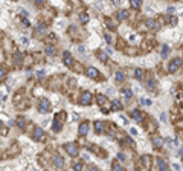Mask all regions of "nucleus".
Wrapping results in <instances>:
<instances>
[{
    "instance_id": "f257e3e1",
    "label": "nucleus",
    "mask_w": 183,
    "mask_h": 171,
    "mask_svg": "<svg viewBox=\"0 0 183 171\" xmlns=\"http://www.w3.org/2000/svg\"><path fill=\"white\" fill-rule=\"evenodd\" d=\"M182 64H183V61L180 58H174V60L169 63V66H168V72H169V73H176L179 69L182 67Z\"/></svg>"
},
{
    "instance_id": "f03ea898",
    "label": "nucleus",
    "mask_w": 183,
    "mask_h": 171,
    "mask_svg": "<svg viewBox=\"0 0 183 171\" xmlns=\"http://www.w3.org/2000/svg\"><path fill=\"white\" fill-rule=\"evenodd\" d=\"M93 101V96H92V93L90 92H84L83 95H81V99H79V104L81 105H90Z\"/></svg>"
},
{
    "instance_id": "7ed1b4c3",
    "label": "nucleus",
    "mask_w": 183,
    "mask_h": 171,
    "mask_svg": "<svg viewBox=\"0 0 183 171\" xmlns=\"http://www.w3.org/2000/svg\"><path fill=\"white\" fill-rule=\"evenodd\" d=\"M64 148H66V151L70 154L72 157H76V156H78V153H79V151H78V147H76L75 144H66V145H64Z\"/></svg>"
},
{
    "instance_id": "20e7f679",
    "label": "nucleus",
    "mask_w": 183,
    "mask_h": 171,
    "mask_svg": "<svg viewBox=\"0 0 183 171\" xmlns=\"http://www.w3.org/2000/svg\"><path fill=\"white\" fill-rule=\"evenodd\" d=\"M40 113H49L50 112V103L47 99H43L41 103H40Z\"/></svg>"
},
{
    "instance_id": "39448f33",
    "label": "nucleus",
    "mask_w": 183,
    "mask_h": 171,
    "mask_svg": "<svg viewBox=\"0 0 183 171\" xmlns=\"http://www.w3.org/2000/svg\"><path fill=\"white\" fill-rule=\"evenodd\" d=\"M63 60H64V64H66L67 67H72L73 66V58H72V55H70V52H63Z\"/></svg>"
},
{
    "instance_id": "423d86ee",
    "label": "nucleus",
    "mask_w": 183,
    "mask_h": 171,
    "mask_svg": "<svg viewBox=\"0 0 183 171\" xmlns=\"http://www.w3.org/2000/svg\"><path fill=\"white\" fill-rule=\"evenodd\" d=\"M43 133H44V131H43L41 127H35V128H34L32 139H34V141H41V139H43Z\"/></svg>"
},
{
    "instance_id": "0eeeda50",
    "label": "nucleus",
    "mask_w": 183,
    "mask_h": 171,
    "mask_svg": "<svg viewBox=\"0 0 183 171\" xmlns=\"http://www.w3.org/2000/svg\"><path fill=\"white\" fill-rule=\"evenodd\" d=\"M104 130H105V124H104V121H95V131H96V135L104 133Z\"/></svg>"
},
{
    "instance_id": "6e6552de",
    "label": "nucleus",
    "mask_w": 183,
    "mask_h": 171,
    "mask_svg": "<svg viewBox=\"0 0 183 171\" xmlns=\"http://www.w3.org/2000/svg\"><path fill=\"white\" fill-rule=\"evenodd\" d=\"M89 127H90V124H89L87 121H84L83 124L79 125V128H78V133H79L81 136H85V135L89 133Z\"/></svg>"
},
{
    "instance_id": "1a4fd4ad",
    "label": "nucleus",
    "mask_w": 183,
    "mask_h": 171,
    "mask_svg": "<svg viewBox=\"0 0 183 171\" xmlns=\"http://www.w3.org/2000/svg\"><path fill=\"white\" fill-rule=\"evenodd\" d=\"M151 142H153L154 148H162V145L165 144V141H163V139H162L160 136H153V139H151Z\"/></svg>"
},
{
    "instance_id": "9d476101",
    "label": "nucleus",
    "mask_w": 183,
    "mask_h": 171,
    "mask_svg": "<svg viewBox=\"0 0 183 171\" xmlns=\"http://www.w3.org/2000/svg\"><path fill=\"white\" fill-rule=\"evenodd\" d=\"M53 165H55L57 168H63V167H64V159H63L60 154H55V156H53Z\"/></svg>"
},
{
    "instance_id": "9b49d317",
    "label": "nucleus",
    "mask_w": 183,
    "mask_h": 171,
    "mask_svg": "<svg viewBox=\"0 0 183 171\" xmlns=\"http://www.w3.org/2000/svg\"><path fill=\"white\" fill-rule=\"evenodd\" d=\"M85 75H87L89 78H93V80H95V78L99 76V72H98L95 67H89L87 70H85Z\"/></svg>"
},
{
    "instance_id": "f8f14e48",
    "label": "nucleus",
    "mask_w": 183,
    "mask_h": 171,
    "mask_svg": "<svg viewBox=\"0 0 183 171\" xmlns=\"http://www.w3.org/2000/svg\"><path fill=\"white\" fill-rule=\"evenodd\" d=\"M147 26H148V28H150V29H153V31H159V28H160V26H159V25H157V21H156V20H147Z\"/></svg>"
},
{
    "instance_id": "ddd939ff",
    "label": "nucleus",
    "mask_w": 183,
    "mask_h": 171,
    "mask_svg": "<svg viewBox=\"0 0 183 171\" xmlns=\"http://www.w3.org/2000/svg\"><path fill=\"white\" fill-rule=\"evenodd\" d=\"M44 31H46V26L43 23H37V26H35V35L44 34Z\"/></svg>"
},
{
    "instance_id": "4468645a",
    "label": "nucleus",
    "mask_w": 183,
    "mask_h": 171,
    "mask_svg": "<svg viewBox=\"0 0 183 171\" xmlns=\"http://www.w3.org/2000/svg\"><path fill=\"white\" fill-rule=\"evenodd\" d=\"M157 165H159V170H162V171L168 170V164H166V160H163L162 157H157Z\"/></svg>"
},
{
    "instance_id": "2eb2a0df",
    "label": "nucleus",
    "mask_w": 183,
    "mask_h": 171,
    "mask_svg": "<svg viewBox=\"0 0 183 171\" xmlns=\"http://www.w3.org/2000/svg\"><path fill=\"white\" fill-rule=\"evenodd\" d=\"M127 17H128V11H125V9H121V11L117 12V20H119V21H124Z\"/></svg>"
},
{
    "instance_id": "dca6fc26",
    "label": "nucleus",
    "mask_w": 183,
    "mask_h": 171,
    "mask_svg": "<svg viewBox=\"0 0 183 171\" xmlns=\"http://www.w3.org/2000/svg\"><path fill=\"white\" fill-rule=\"evenodd\" d=\"M112 110L113 112H121L122 110V103L121 101H113L112 103Z\"/></svg>"
},
{
    "instance_id": "f3484780",
    "label": "nucleus",
    "mask_w": 183,
    "mask_h": 171,
    "mask_svg": "<svg viewBox=\"0 0 183 171\" xmlns=\"http://www.w3.org/2000/svg\"><path fill=\"white\" fill-rule=\"evenodd\" d=\"M115 80H116V81H119V83H122V81L125 80V75H124V72H122V70H117L116 73H115Z\"/></svg>"
},
{
    "instance_id": "a211bd4d",
    "label": "nucleus",
    "mask_w": 183,
    "mask_h": 171,
    "mask_svg": "<svg viewBox=\"0 0 183 171\" xmlns=\"http://www.w3.org/2000/svg\"><path fill=\"white\" fill-rule=\"evenodd\" d=\"M131 116L134 118V121H136V122H139V124L142 122V115H140V112H139V110H134L133 113H131Z\"/></svg>"
},
{
    "instance_id": "6ab92c4d",
    "label": "nucleus",
    "mask_w": 183,
    "mask_h": 171,
    "mask_svg": "<svg viewBox=\"0 0 183 171\" xmlns=\"http://www.w3.org/2000/svg\"><path fill=\"white\" fill-rule=\"evenodd\" d=\"M130 5H131V8H134V9H139L140 5H142V0H130Z\"/></svg>"
},
{
    "instance_id": "aec40b11",
    "label": "nucleus",
    "mask_w": 183,
    "mask_h": 171,
    "mask_svg": "<svg viewBox=\"0 0 183 171\" xmlns=\"http://www.w3.org/2000/svg\"><path fill=\"white\" fill-rule=\"evenodd\" d=\"M134 78L140 81V80L144 78V70H140V69H136V70H134Z\"/></svg>"
},
{
    "instance_id": "412c9836",
    "label": "nucleus",
    "mask_w": 183,
    "mask_h": 171,
    "mask_svg": "<svg viewBox=\"0 0 183 171\" xmlns=\"http://www.w3.org/2000/svg\"><path fill=\"white\" fill-rule=\"evenodd\" d=\"M44 52H46L47 55H55V53H57V49H55L53 46H50V44H49V46H46Z\"/></svg>"
},
{
    "instance_id": "4be33fe9",
    "label": "nucleus",
    "mask_w": 183,
    "mask_h": 171,
    "mask_svg": "<svg viewBox=\"0 0 183 171\" xmlns=\"http://www.w3.org/2000/svg\"><path fill=\"white\" fill-rule=\"evenodd\" d=\"M168 53H169V48H168L166 44H165V46H162V51H160V55H162L163 58H166V57H168Z\"/></svg>"
},
{
    "instance_id": "5701e85b",
    "label": "nucleus",
    "mask_w": 183,
    "mask_h": 171,
    "mask_svg": "<svg viewBox=\"0 0 183 171\" xmlns=\"http://www.w3.org/2000/svg\"><path fill=\"white\" fill-rule=\"evenodd\" d=\"M96 99H98V104H99L101 107H104V104H105V101H107L104 95H98V96H96Z\"/></svg>"
},
{
    "instance_id": "b1692460",
    "label": "nucleus",
    "mask_w": 183,
    "mask_h": 171,
    "mask_svg": "<svg viewBox=\"0 0 183 171\" xmlns=\"http://www.w3.org/2000/svg\"><path fill=\"white\" fill-rule=\"evenodd\" d=\"M122 93H124V96H125L127 99H130V98L133 96V92H131L130 89H124V90H122Z\"/></svg>"
},
{
    "instance_id": "393cba45",
    "label": "nucleus",
    "mask_w": 183,
    "mask_h": 171,
    "mask_svg": "<svg viewBox=\"0 0 183 171\" xmlns=\"http://www.w3.org/2000/svg\"><path fill=\"white\" fill-rule=\"evenodd\" d=\"M154 87H156V83H154V80H148V81H147V89H148V90H154Z\"/></svg>"
},
{
    "instance_id": "a878e982",
    "label": "nucleus",
    "mask_w": 183,
    "mask_h": 171,
    "mask_svg": "<svg viewBox=\"0 0 183 171\" xmlns=\"http://www.w3.org/2000/svg\"><path fill=\"white\" fill-rule=\"evenodd\" d=\"M112 168H113V170H115V171H121V170H122V167H121V164H119V162H116V160H115V162L112 164Z\"/></svg>"
},
{
    "instance_id": "bb28decb",
    "label": "nucleus",
    "mask_w": 183,
    "mask_h": 171,
    "mask_svg": "<svg viewBox=\"0 0 183 171\" xmlns=\"http://www.w3.org/2000/svg\"><path fill=\"white\" fill-rule=\"evenodd\" d=\"M79 20H81V23H89V15H87L85 12H83V14L79 15Z\"/></svg>"
},
{
    "instance_id": "cd10ccee",
    "label": "nucleus",
    "mask_w": 183,
    "mask_h": 171,
    "mask_svg": "<svg viewBox=\"0 0 183 171\" xmlns=\"http://www.w3.org/2000/svg\"><path fill=\"white\" fill-rule=\"evenodd\" d=\"M53 130H55V131H60V130H61V124H60V121H53Z\"/></svg>"
},
{
    "instance_id": "c85d7f7f",
    "label": "nucleus",
    "mask_w": 183,
    "mask_h": 171,
    "mask_svg": "<svg viewBox=\"0 0 183 171\" xmlns=\"http://www.w3.org/2000/svg\"><path fill=\"white\" fill-rule=\"evenodd\" d=\"M98 58H99V61H102V63L107 61V55H105L104 52H99V53H98Z\"/></svg>"
},
{
    "instance_id": "c756f323",
    "label": "nucleus",
    "mask_w": 183,
    "mask_h": 171,
    "mask_svg": "<svg viewBox=\"0 0 183 171\" xmlns=\"http://www.w3.org/2000/svg\"><path fill=\"white\" fill-rule=\"evenodd\" d=\"M17 125H18L20 128H25V119H23V118H18V119H17Z\"/></svg>"
},
{
    "instance_id": "7c9ffc66",
    "label": "nucleus",
    "mask_w": 183,
    "mask_h": 171,
    "mask_svg": "<svg viewBox=\"0 0 183 171\" xmlns=\"http://www.w3.org/2000/svg\"><path fill=\"white\" fill-rule=\"evenodd\" d=\"M83 168H84V165H83V164H75V165H73V170H76V171L83 170Z\"/></svg>"
},
{
    "instance_id": "2f4dec72",
    "label": "nucleus",
    "mask_w": 183,
    "mask_h": 171,
    "mask_svg": "<svg viewBox=\"0 0 183 171\" xmlns=\"http://www.w3.org/2000/svg\"><path fill=\"white\" fill-rule=\"evenodd\" d=\"M15 64H21V53L15 55Z\"/></svg>"
},
{
    "instance_id": "473e14b6",
    "label": "nucleus",
    "mask_w": 183,
    "mask_h": 171,
    "mask_svg": "<svg viewBox=\"0 0 183 171\" xmlns=\"http://www.w3.org/2000/svg\"><path fill=\"white\" fill-rule=\"evenodd\" d=\"M117 159H119L121 162H124V160H125L127 157H125V154H124V153H117Z\"/></svg>"
},
{
    "instance_id": "72a5a7b5",
    "label": "nucleus",
    "mask_w": 183,
    "mask_h": 171,
    "mask_svg": "<svg viewBox=\"0 0 183 171\" xmlns=\"http://www.w3.org/2000/svg\"><path fill=\"white\" fill-rule=\"evenodd\" d=\"M37 75H38V78L41 80V78H43V76L46 75V70H38V72H37Z\"/></svg>"
},
{
    "instance_id": "f704fd0d",
    "label": "nucleus",
    "mask_w": 183,
    "mask_h": 171,
    "mask_svg": "<svg viewBox=\"0 0 183 171\" xmlns=\"http://www.w3.org/2000/svg\"><path fill=\"white\" fill-rule=\"evenodd\" d=\"M5 75H6V70H5V69H3L2 66H0V80H2V78H3Z\"/></svg>"
},
{
    "instance_id": "c9c22d12",
    "label": "nucleus",
    "mask_w": 183,
    "mask_h": 171,
    "mask_svg": "<svg viewBox=\"0 0 183 171\" xmlns=\"http://www.w3.org/2000/svg\"><path fill=\"white\" fill-rule=\"evenodd\" d=\"M169 25H172V26H174V25H177V18L171 17V18H169Z\"/></svg>"
},
{
    "instance_id": "e433bc0d",
    "label": "nucleus",
    "mask_w": 183,
    "mask_h": 171,
    "mask_svg": "<svg viewBox=\"0 0 183 171\" xmlns=\"http://www.w3.org/2000/svg\"><path fill=\"white\" fill-rule=\"evenodd\" d=\"M160 121H162V122H166V113H162V115H160Z\"/></svg>"
},
{
    "instance_id": "4c0bfd02",
    "label": "nucleus",
    "mask_w": 183,
    "mask_h": 171,
    "mask_svg": "<svg viewBox=\"0 0 183 171\" xmlns=\"http://www.w3.org/2000/svg\"><path fill=\"white\" fill-rule=\"evenodd\" d=\"M107 26H108L110 29H115V28H116V26H115V25H113L112 21H107Z\"/></svg>"
},
{
    "instance_id": "58836bf2",
    "label": "nucleus",
    "mask_w": 183,
    "mask_h": 171,
    "mask_svg": "<svg viewBox=\"0 0 183 171\" xmlns=\"http://www.w3.org/2000/svg\"><path fill=\"white\" fill-rule=\"evenodd\" d=\"M174 11H176V9H174L172 6H169V8H168V14H174Z\"/></svg>"
},
{
    "instance_id": "ea45409f",
    "label": "nucleus",
    "mask_w": 183,
    "mask_h": 171,
    "mask_svg": "<svg viewBox=\"0 0 183 171\" xmlns=\"http://www.w3.org/2000/svg\"><path fill=\"white\" fill-rule=\"evenodd\" d=\"M105 40H107V43H112V37L108 34H105Z\"/></svg>"
},
{
    "instance_id": "a19ab883",
    "label": "nucleus",
    "mask_w": 183,
    "mask_h": 171,
    "mask_svg": "<svg viewBox=\"0 0 183 171\" xmlns=\"http://www.w3.org/2000/svg\"><path fill=\"white\" fill-rule=\"evenodd\" d=\"M23 25H25V26H31V23H29L26 18H23Z\"/></svg>"
},
{
    "instance_id": "79ce46f5",
    "label": "nucleus",
    "mask_w": 183,
    "mask_h": 171,
    "mask_svg": "<svg viewBox=\"0 0 183 171\" xmlns=\"http://www.w3.org/2000/svg\"><path fill=\"white\" fill-rule=\"evenodd\" d=\"M172 168H174V170H180V167H179V164H174V165H172Z\"/></svg>"
},
{
    "instance_id": "37998d69",
    "label": "nucleus",
    "mask_w": 183,
    "mask_h": 171,
    "mask_svg": "<svg viewBox=\"0 0 183 171\" xmlns=\"http://www.w3.org/2000/svg\"><path fill=\"white\" fill-rule=\"evenodd\" d=\"M35 3H37V5H43V3H44V0H35Z\"/></svg>"
},
{
    "instance_id": "c03bdc74",
    "label": "nucleus",
    "mask_w": 183,
    "mask_h": 171,
    "mask_svg": "<svg viewBox=\"0 0 183 171\" xmlns=\"http://www.w3.org/2000/svg\"><path fill=\"white\" fill-rule=\"evenodd\" d=\"M130 131H131V135H133V136H134V135H137V131H136V128H131Z\"/></svg>"
},
{
    "instance_id": "a18cd8bd",
    "label": "nucleus",
    "mask_w": 183,
    "mask_h": 171,
    "mask_svg": "<svg viewBox=\"0 0 183 171\" xmlns=\"http://www.w3.org/2000/svg\"><path fill=\"white\" fill-rule=\"evenodd\" d=\"M119 3H121V0H113V5H116V6H117Z\"/></svg>"
},
{
    "instance_id": "49530a36",
    "label": "nucleus",
    "mask_w": 183,
    "mask_h": 171,
    "mask_svg": "<svg viewBox=\"0 0 183 171\" xmlns=\"http://www.w3.org/2000/svg\"><path fill=\"white\" fill-rule=\"evenodd\" d=\"M2 128H3V124H2V121H0V130H2Z\"/></svg>"
},
{
    "instance_id": "de8ad7c7",
    "label": "nucleus",
    "mask_w": 183,
    "mask_h": 171,
    "mask_svg": "<svg viewBox=\"0 0 183 171\" xmlns=\"http://www.w3.org/2000/svg\"><path fill=\"white\" fill-rule=\"evenodd\" d=\"M0 103H2V101H0Z\"/></svg>"
}]
</instances>
